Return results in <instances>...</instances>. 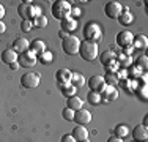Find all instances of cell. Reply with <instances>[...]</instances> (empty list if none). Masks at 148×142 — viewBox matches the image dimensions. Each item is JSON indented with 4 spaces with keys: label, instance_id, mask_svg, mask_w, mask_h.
Returning a JSON list of instances; mask_svg holds the SVG:
<instances>
[{
    "label": "cell",
    "instance_id": "1",
    "mask_svg": "<svg viewBox=\"0 0 148 142\" xmlns=\"http://www.w3.org/2000/svg\"><path fill=\"white\" fill-rule=\"evenodd\" d=\"M71 3L66 2V0H57V2L52 3L51 6V11H52V16L58 21H63L66 17H71Z\"/></svg>",
    "mask_w": 148,
    "mask_h": 142
},
{
    "label": "cell",
    "instance_id": "2",
    "mask_svg": "<svg viewBox=\"0 0 148 142\" xmlns=\"http://www.w3.org/2000/svg\"><path fill=\"white\" fill-rule=\"evenodd\" d=\"M17 14L22 17V21H33L36 16H41V10L32 5L30 0H27V2L19 3V6H17Z\"/></svg>",
    "mask_w": 148,
    "mask_h": 142
},
{
    "label": "cell",
    "instance_id": "3",
    "mask_svg": "<svg viewBox=\"0 0 148 142\" xmlns=\"http://www.w3.org/2000/svg\"><path fill=\"white\" fill-rule=\"evenodd\" d=\"M79 54L84 60L87 62H93L95 59L98 57V44L93 41H80V48H79Z\"/></svg>",
    "mask_w": 148,
    "mask_h": 142
},
{
    "label": "cell",
    "instance_id": "4",
    "mask_svg": "<svg viewBox=\"0 0 148 142\" xmlns=\"http://www.w3.org/2000/svg\"><path fill=\"white\" fill-rule=\"evenodd\" d=\"M79 48H80V40L77 37H74V35H68V37L62 41V49L66 55L79 54Z\"/></svg>",
    "mask_w": 148,
    "mask_h": 142
},
{
    "label": "cell",
    "instance_id": "5",
    "mask_svg": "<svg viewBox=\"0 0 148 142\" xmlns=\"http://www.w3.org/2000/svg\"><path fill=\"white\" fill-rule=\"evenodd\" d=\"M101 27L98 26L96 22H87L85 26H84V38H85L87 41H93L96 43L98 40L101 38Z\"/></svg>",
    "mask_w": 148,
    "mask_h": 142
},
{
    "label": "cell",
    "instance_id": "6",
    "mask_svg": "<svg viewBox=\"0 0 148 142\" xmlns=\"http://www.w3.org/2000/svg\"><path fill=\"white\" fill-rule=\"evenodd\" d=\"M123 13V6L120 2H115V0H112V2H107L104 6V14L109 17V19H118V16Z\"/></svg>",
    "mask_w": 148,
    "mask_h": 142
},
{
    "label": "cell",
    "instance_id": "7",
    "mask_svg": "<svg viewBox=\"0 0 148 142\" xmlns=\"http://www.w3.org/2000/svg\"><path fill=\"white\" fill-rule=\"evenodd\" d=\"M21 85L25 88H35L40 85V74L36 73H25L21 77Z\"/></svg>",
    "mask_w": 148,
    "mask_h": 142
},
{
    "label": "cell",
    "instance_id": "8",
    "mask_svg": "<svg viewBox=\"0 0 148 142\" xmlns=\"http://www.w3.org/2000/svg\"><path fill=\"white\" fill-rule=\"evenodd\" d=\"M17 60H19V65H21V66L30 68V66H35V65H36V62H38V55H36V54H33V52H32L30 49H29L27 52L21 54Z\"/></svg>",
    "mask_w": 148,
    "mask_h": 142
},
{
    "label": "cell",
    "instance_id": "9",
    "mask_svg": "<svg viewBox=\"0 0 148 142\" xmlns=\"http://www.w3.org/2000/svg\"><path fill=\"white\" fill-rule=\"evenodd\" d=\"M88 87L91 92H96V93H103V90L107 87V84L104 82L103 76H93L88 79Z\"/></svg>",
    "mask_w": 148,
    "mask_h": 142
},
{
    "label": "cell",
    "instance_id": "10",
    "mask_svg": "<svg viewBox=\"0 0 148 142\" xmlns=\"http://www.w3.org/2000/svg\"><path fill=\"white\" fill-rule=\"evenodd\" d=\"M134 41V35L129 30H121L117 35V44L120 48H128V46H132Z\"/></svg>",
    "mask_w": 148,
    "mask_h": 142
},
{
    "label": "cell",
    "instance_id": "11",
    "mask_svg": "<svg viewBox=\"0 0 148 142\" xmlns=\"http://www.w3.org/2000/svg\"><path fill=\"white\" fill-rule=\"evenodd\" d=\"M74 120H76L77 125L85 126L91 122V114L88 111H85V109H80V111H77L76 114H74Z\"/></svg>",
    "mask_w": 148,
    "mask_h": 142
},
{
    "label": "cell",
    "instance_id": "12",
    "mask_svg": "<svg viewBox=\"0 0 148 142\" xmlns=\"http://www.w3.org/2000/svg\"><path fill=\"white\" fill-rule=\"evenodd\" d=\"M11 49L16 54H24V52H27L30 49V41L27 40V38H17V40L13 43Z\"/></svg>",
    "mask_w": 148,
    "mask_h": 142
},
{
    "label": "cell",
    "instance_id": "13",
    "mask_svg": "<svg viewBox=\"0 0 148 142\" xmlns=\"http://www.w3.org/2000/svg\"><path fill=\"white\" fill-rule=\"evenodd\" d=\"M117 98H118V92H117V88H115L114 85H107V87L103 90V93H101V101H104V103L115 101Z\"/></svg>",
    "mask_w": 148,
    "mask_h": 142
},
{
    "label": "cell",
    "instance_id": "14",
    "mask_svg": "<svg viewBox=\"0 0 148 142\" xmlns=\"http://www.w3.org/2000/svg\"><path fill=\"white\" fill-rule=\"evenodd\" d=\"M71 136L76 139V142H87V141H88V130H87L85 126L77 125V126L73 130Z\"/></svg>",
    "mask_w": 148,
    "mask_h": 142
},
{
    "label": "cell",
    "instance_id": "15",
    "mask_svg": "<svg viewBox=\"0 0 148 142\" xmlns=\"http://www.w3.org/2000/svg\"><path fill=\"white\" fill-rule=\"evenodd\" d=\"M132 137L136 142H145L148 139V128L143 125H137L132 130Z\"/></svg>",
    "mask_w": 148,
    "mask_h": 142
},
{
    "label": "cell",
    "instance_id": "16",
    "mask_svg": "<svg viewBox=\"0 0 148 142\" xmlns=\"http://www.w3.org/2000/svg\"><path fill=\"white\" fill-rule=\"evenodd\" d=\"M71 76H73V73L68 68H60L57 73H55V79H57V82L60 85H62V84H69Z\"/></svg>",
    "mask_w": 148,
    "mask_h": 142
},
{
    "label": "cell",
    "instance_id": "17",
    "mask_svg": "<svg viewBox=\"0 0 148 142\" xmlns=\"http://www.w3.org/2000/svg\"><path fill=\"white\" fill-rule=\"evenodd\" d=\"M17 59H19V54H16L11 48L5 49V51L2 52V62L6 63V65H13V63H16Z\"/></svg>",
    "mask_w": 148,
    "mask_h": 142
},
{
    "label": "cell",
    "instance_id": "18",
    "mask_svg": "<svg viewBox=\"0 0 148 142\" xmlns=\"http://www.w3.org/2000/svg\"><path fill=\"white\" fill-rule=\"evenodd\" d=\"M132 48L139 49V51H145V49L148 48V38L145 37V35H137V37H134Z\"/></svg>",
    "mask_w": 148,
    "mask_h": 142
},
{
    "label": "cell",
    "instance_id": "19",
    "mask_svg": "<svg viewBox=\"0 0 148 142\" xmlns=\"http://www.w3.org/2000/svg\"><path fill=\"white\" fill-rule=\"evenodd\" d=\"M66 108H69L71 111L74 112H77V111H80V109H84L82 106H84V101H82V98H79L77 95H74V97L71 98H68V103H66Z\"/></svg>",
    "mask_w": 148,
    "mask_h": 142
},
{
    "label": "cell",
    "instance_id": "20",
    "mask_svg": "<svg viewBox=\"0 0 148 142\" xmlns=\"http://www.w3.org/2000/svg\"><path fill=\"white\" fill-rule=\"evenodd\" d=\"M30 51L33 52V54L41 55V54H43V52L46 51L44 41H41V40H33V41H30Z\"/></svg>",
    "mask_w": 148,
    "mask_h": 142
},
{
    "label": "cell",
    "instance_id": "21",
    "mask_svg": "<svg viewBox=\"0 0 148 142\" xmlns=\"http://www.w3.org/2000/svg\"><path fill=\"white\" fill-rule=\"evenodd\" d=\"M132 21H134V16L131 14V11H129L128 8H123V13L118 16V22L121 24V26L126 27V26H129Z\"/></svg>",
    "mask_w": 148,
    "mask_h": 142
},
{
    "label": "cell",
    "instance_id": "22",
    "mask_svg": "<svg viewBox=\"0 0 148 142\" xmlns=\"http://www.w3.org/2000/svg\"><path fill=\"white\" fill-rule=\"evenodd\" d=\"M62 28L68 33V32H74L77 28V21L74 17H66L62 21Z\"/></svg>",
    "mask_w": 148,
    "mask_h": 142
},
{
    "label": "cell",
    "instance_id": "23",
    "mask_svg": "<svg viewBox=\"0 0 148 142\" xmlns=\"http://www.w3.org/2000/svg\"><path fill=\"white\" fill-rule=\"evenodd\" d=\"M115 59H117V54H115L114 51H104V52H101V55H99V60L104 66L109 65V63H112V62H115Z\"/></svg>",
    "mask_w": 148,
    "mask_h": 142
},
{
    "label": "cell",
    "instance_id": "24",
    "mask_svg": "<svg viewBox=\"0 0 148 142\" xmlns=\"http://www.w3.org/2000/svg\"><path fill=\"white\" fill-rule=\"evenodd\" d=\"M69 84L74 85L76 88H79V87H82V85H85V77H84L80 73H73V76H71V81H69Z\"/></svg>",
    "mask_w": 148,
    "mask_h": 142
},
{
    "label": "cell",
    "instance_id": "25",
    "mask_svg": "<svg viewBox=\"0 0 148 142\" xmlns=\"http://www.w3.org/2000/svg\"><path fill=\"white\" fill-rule=\"evenodd\" d=\"M60 88H62L63 97H66V98L74 97V95H76V92H77V88L74 87V85H71V84H62V85H60Z\"/></svg>",
    "mask_w": 148,
    "mask_h": 142
},
{
    "label": "cell",
    "instance_id": "26",
    "mask_svg": "<svg viewBox=\"0 0 148 142\" xmlns=\"http://www.w3.org/2000/svg\"><path fill=\"white\" fill-rule=\"evenodd\" d=\"M118 66L120 68H123V70H126V68H129L131 66V63H132V57H128V55H118Z\"/></svg>",
    "mask_w": 148,
    "mask_h": 142
},
{
    "label": "cell",
    "instance_id": "27",
    "mask_svg": "<svg viewBox=\"0 0 148 142\" xmlns=\"http://www.w3.org/2000/svg\"><path fill=\"white\" fill-rule=\"evenodd\" d=\"M114 133H115L114 136L120 137V139H125V137L129 134V128L126 126V125H118V126L114 130Z\"/></svg>",
    "mask_w": 148,
    "mask_h": 142
},
{
    "label": "cell",
    "instance_id": "28",
    "mask_svg": "<svg viewBox=\"0 0 148 142\" xmlns=\"http://www.w3.org/2000/svg\"><path fill=\"white\" fill-rule=\"evenodd\" d=\"M32 22H33V27H38V28H44L46 26H47V17L41 14V16H36V17H35V19L32 21Z\"/></svg>",
    "mask_w": 148,
    "mask_h": 142
},
{
    "label": "cell",
    "instance_id": "29",
    "mask_svg": "<svg viewBox=\"0 0 148 142\" xmlns=\"http://www.w3.org/2000/svg\"><path fill=\"white\" fill-rule=\"evenodd\" d=\"M87 99H88L90 104L98 106V104L101 103V93H96V92H90V93L87 95Z\"/></svg>",
    "mask_w": 148,
    "mask_h": 142
},
{
    "label": "cell",
    "instance_id": "30",
    "mask_svg": "<svg viewBox=\"0 0 148 142\" xmlns=\"http://www.w3.org/2000/svg\"><path fill=\"white\" fill-rule=\"evenodd\" d=\"M103 77H104V82L107 85H114V84H117V81H118V74L117 73H107Z\"/></svg>",
    "mask_w": 148,
    "mask_h": 142
},
{
    "label": "cell",
    "instance_id": "31",
    "mask_svg": "<svg viewBox=\"0 0 148 142\" xmlns=\"http://www.w3.org/2000/svg\"><path fill=\"white\" fill-rule=\"evenodd\" d=\"M136 65H137V68H140V70H147V66H148V57L147 55H140L139 59L136 60Z\"/></svg>",
    "mask_w": 148,
    "mask_h": 142
},
{
    "label": "cell",
    "instance_id": "32",
    "mask_svg": "<svg viewBox=\"0 0 148 142\" xmlns=\"http://www.w3.org/2000/svg\"><path fill=\"white\" fill-rule=\"evenodd\" d=\"M74 114H76V112L71 111L69 108H65V109L62 111V117H63L65 120H68V122H73V120H74Z\"/></svg>",
    "mask_w": 148,
    "mask_h": 142
},
{
    "label": "cell",
    "instance_id": "33",
    "mask_svg": "<svg viewBox=\"0 0 148 142\" xmlns=\"http://www.w3.org/2000/svg\"><path fill=\"white\" fill-rule=\"evenodd\" d=\"M21 30L22 32H30V30H33V22H32V21H22V22H21Z\"/></svg>",
    "mask_w": 148,
    "mask_h": 142
},
{
    "label": "cell",
    "instance_id": "34",
    "mask_svg": "<svg viewBox=\"0 0 148 142\" xmlns=\"http://www.w3.org/2000/svg\"><path fill=\"white\" fill-rule=\"evenodd\" d=\"M38 57H40V60L43 63H51L52 62V52H49V51H44L43 54L38 55Z\"/></svg>",
    "mask_w": 148,
    "mask_h": 142
},
{
    "label": "cell",
    "instance_id": "35",
    "mask_svg": "<svg viewBox=\"0 0 148 142\" xmlns=\"http://www.w3.org/2000/svg\"><path fill=\"white\" fill-rule=\"evenodd\" d=\"M106 68V71H107V73H118V63H117V60H115V62H112V63H109V65H106L104 66Z\"/></svg>",
    "mask_w": 148,
    "mask_h": 142
},
{
    "label": "cell",
    "instance_id": "36",
    "mask_svg": "<svg viewBox=\"0 0 148 142\" xmlns=\"http://www.w3.org/2000/svg\"><path fill=\"white\" fill-rule=\"evenodd\" d=\"M137 95H139V97L142 98L143 101H147V98H148V93H147V85H142V87L137 88Z\"/></svg>",
    "mask_w": 148,
    "mask_h": 142
},
{
    "label": "cell",
    "instance_id": "37",
    "mask_svg": "<svg viewBox=\"0 0 148 142\" xmlns=\"http://www.w3.org/2000/svg\"><path fill=\"white\" fill-rule=\"evenodd\" d=\"M129 74L132 76V79H139V77H140V68L134 66L132 70H129Z\"/></svg>",
    "mask_w": 148,
    "mask_h": 142
},
{
    "label": "cell",
    "instance_id": "38",
    "mask_svg": "<svg viewBox=\"0 0 148 142\" xmlns=\"http://www.w3.org/2000/svg\"><path fill=\"white\" fill-rule=\"evenodd\" d=\"M60 142H76V139H74L71 134H63V137Z\"/></svg>",
    "mask_w": 148,
    "mask_h": 142
},
{
    "label": "cell",
    "instance_id": "39",
    "mask_svg": "<svg viewBox=\"0 0 148 142\" xmlns=\"http://www.w3.org/2000/svg\"><path fill=\"white\" fill-rule=\"evenodd\" d=\"M132 51H134V48H132V46H128V48H123V55L131 57V55H132Z\"/></svg>",
    "mask_w": 148,
    "mask_h": 142
},
{
    "label": "cell",
    "instance_id": "40",
    "mask_svg": "<svg viewBox=\"0 0 148 142\" xmlns=\"http://www.w3.org/2000/svg\"><path fill=\"white\" fill-rule=\"evenodd\" d=\"M71 14H74L76 17H80V10L79 8H71Z\"/></svg>",
    "mask_w": 148,
    "mask_h": 142
},
{
    "label": "cell",
    "instance_id": "41",
    "mask_svg": "<svg viewBox=\"0 0 148 142\" xmlns=\"http://www.w3.org/2000/svg\"><path fill=\"white\" fill-rule=\"evenodd\" d=\"M107 142H123V139H120V137H117V136H112V137L107 139Z\"/></svg>",
    "mask_w": 148,
    "mask_h": 142
},
{
    "label": "cell",
    "instance_id": "42",
    "mask_svg": "<svg viewBox=\"0 0 148 142\" xmlns=\"http://www.w3.org/2000/svg\"><path fill=\"white\" fill-rule=\"evenodd\" d=\"M5 32H6V26L3 24V21H0V35L5 33Z\"/></svg>",
    "mask_w": 148,
    "mask_h": 142
},
{
    "label": "cell",
    "instance_id": "43",
    "mask_svg": "<svg viewBox=\"0 0 148 142\" xmlns=\"http://www.w3.org/2000/svg\"><path fill=\"white\" fill-rule=\"evenodd\" d=\"M3 16H5V6H3L2 3H0V21L3 19Z\"/></svg>",
    "mask_w": 148,
    "mask_h": 142
},
{
    "label": "cell",
    "instance_id": "44",
    "mask_svg": "<svg viewBox=\"0 0 148 142\" xmlns=\"http://www.w3.org/2000/svg\"><path fill=\"white\" fill-rule=\"evenodd\" d=\"M58 35H60V37H62V38H63V40H65V38H66V37H68V33H66V32H65V30H60V33H58Z\"/></svg>",
    "mask_w": 148,
    "mask_h": 142
},
{
    "label": "cell",
    "instance_id": "45",
    "mask_svg": "<svg viewBox=\"0 0 148 142\" xmlns=\"http://www.w3.org/2000/svg\"><path fill=\"white\" fill-rule=\"evenodd\" d=\"M19 66H21V65H19V63H17V62H16V63H13V65H10V68H11V70H17V68H19Z\"/></svg>",
    "mask_w": 148,
    "mask_h": 142
},
{
    "label": "cell",
    "instance_id": "46",
    "mask_svg": "<svg viewBox=\"0 0 148 142\" xmlns=\"http://www.w3.org/2000/svg\"><path fill=\"white\" fill-rule=\"evenodd\" d=\"M134 142H136V141H134Z\"/></svg>",
    "mask_w": 148,
    "mask_h": 142
}]
</instances>
